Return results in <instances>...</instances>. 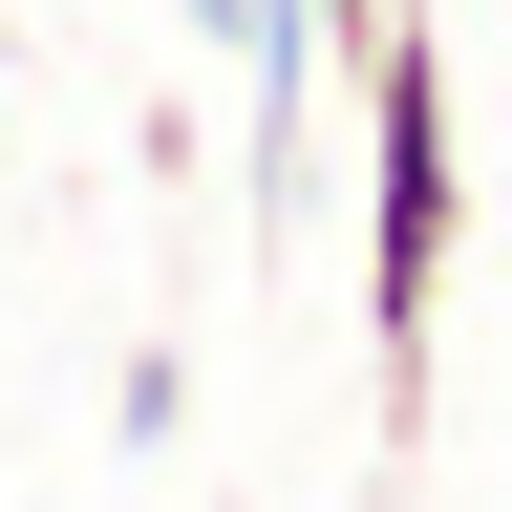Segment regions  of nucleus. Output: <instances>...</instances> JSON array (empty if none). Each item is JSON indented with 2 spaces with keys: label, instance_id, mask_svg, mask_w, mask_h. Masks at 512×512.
<instances>
[{
  "label": "nucleus",
  "instance_id": "nucleus-1",
  "mask_svg": "<svg viewBox=\"0 0 512 512\" xmlns=\"http://www.w3.org/2000/svg\"><path fill=\"white\" fill-rule=\"evenodd\" d=\"M342 86H363V342H384V406H427V342H448V235H470L448 0H384Z\"/></svg>",
  "mask_w": 512,
  "mask_h": 512
},
{
  "label": "nucleus",
  "instance_id": "nucleus-2",
  "mask_svg": "<svg viewBox=\"0 0 512 512\" xmlns=\"http://www.w3.org/2000/svg\"><path fill=\"white\" fill-rule=\"evenodd\" d=\"M278 22H299V43H342V64H363V22H384V0H278Z\"/></svg>",
  "mask_w": 512,
  "mask_h": 512
}]
</instances>
